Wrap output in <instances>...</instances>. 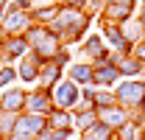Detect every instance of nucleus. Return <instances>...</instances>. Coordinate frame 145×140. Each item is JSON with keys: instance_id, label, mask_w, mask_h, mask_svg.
I'll list each match as a JSON object with an SVG mask.
<instances>
[{"instance_id": "f257e3e1", "label": "nucleus", "mask_w": 145, "mask_h": 140, "mask_svg": "<svg viewBox=\"0 0 145 140\" xmlns=\"http://www.w3.org/2000/svg\"><path fill=\"white\" fill-rule=\"evenodd\" d=\"M87 25H89V14L84 9H67V6H61L56 20L48 28L59 36V42H78L84 36V31H87Z\"/></svg>"}, {"instance_id": "f03ea898", "label": "nucleus", "mask_w": 145, "mask_h": 140, "mask_svg": "<svg viewBox=\"0 0 145 140\" xmlns=\"http://www.w3.org/2000/svg\"><path fill=\"white\" fill-rule=\"evenodd\" d=\"M114 101L123 109H140L145 101V81H137V79L120 81L114 87Z\"/></svg>"}, {"instance_id": "7ed1b4c3", "label": "nucleus", "mask_w": 145, "mask_h": 140, "mask_svg": "<svg viewBox=\"0 0 145 140\" xmlns=\"http://www.w3.org/2000/svg\"><path fill=\"white\" fill-rule=\"evenodd\" d=\"M50 98H53L56 109H70V112H75V106L81 101V87L72 84L70 79H61V81L50 90Z\"/></svg>"}, {"instance_id": "20e7f679", "label": "nucleus", "mask_w": 145, "mask_h": 140, "mask_svg": "<svg viewBox=\"0 0 145 140\" xmlns=\"http://www.w3.org/2000/svg\"><path fill=\"white\" fill-rule=\"evenodd\" d=\"M53 109V98H50V90H34V92H25V112L31 115H45Z\"/></svg>"}, {"instance_id": "39448f33", "label": "nucleus", "mask_w": 145, "mask_h": 140, "mask_svg": "<svg viewBox=\"0 0 145 140\" xmlns=\"http://www.w3.org/2000/svg\"><path fill=\"white\" fill-rule=\"evenodd\" d=\"M0 112L22 115V112H25V90H20V87L0 90Z\"/></svg>"}, {"instance_id": "423d86ee", "label": "nucleus", "mask_w": 145, "mask_h": 140, "mask_svg": "<svg viewBox=\"0 0 145 140\" xmlns=\"http://www.w3.org/2000/svg\"><path fill=\"white\" fill-rule=\"evenodd\" d=\"M98 112V123H103V126H109L112 132H117L123 123L128 121V109H123L120 104H114V106H103V109H95Z\"/></svg>"}, {"instance_id": "0eeeda50", "label": "nucleus", "mask_w": 145, "mask_h": 140, "mask_svg": "<svg viewBox=\"0 0 145 140\" xmlns=\"http://www.w3.org/2000/svg\"><path fill=\"white\" fill-rule=\"evenodd\" d=\"M39 67H42V62L36 56H22L17 65V79L25 84H39Z\"/></svg>"}, {"instance_id": "6e6552de", "label": "nucleus", "mask_w": 145, "mask_h": 140, "mask_svg": "<svg viewBox=\"0 0 145 140\" xmlns=\"http://www.w3.org/2000/svg\"><path fill=\"white\" fill-rule=\"evenodd\" d=\"M117 79H120V70L114 67V65H92V84L95 87H109V84H117Z\"/></svg>"}, {"instance_id": "1a4fd4ad", "label": "nucleus", "mask_w": 145, "mask_h": 140, "mask_svg": "<svg viewBox=\"0 0 145 140\" xmlns=\"http://www.w3.org/2000/svg\"><path fill=\"white\" fill-rule=\"evenodd\" d=\"M59 81H61V67L53 65V62H42V67H39V87L53 90Z\"/></svg>"}, {"instance_id": "9d476101", "label": "nucleus", "mask_w": 145, "mask_h": 140, "mask_svg": "<svg viewBox=\"0 0 145 140\" xmlns=\"http://www.w3.org/2000/svg\"><path fill=\"white\" fill-rule=\"evenodd\" d=\"M67 79H70L72 84H78V87H87L92 84V65L89 62H75L67 67Z\"/></svg>"}, {"instance_id": "9b49d317", "label": "nucleus", "mask_w": 145, "mask_h": 140, "mask_svg": "<svg viewBox=\"0 0 145 140\" xmlns=\"http://www.w3.org/2000/svg\"><path fill=\"white\" fill-rule=\"evenodd\" d=\"M48 126L50 129H75V115L70 109H50L48 112Z\"/></svg>"}, {"instance_id": "f8f14e48", "label": "nucleus", "mask_w": 145, "mask_h": 140, "mask_svg": "<svg viewBox=\"0 0 145 140\" xmlns=\"http://www.w3.org/2000/svg\"><path fill=\"white\" fill-rule=\"evenodd\" d=\"M75 115V129H81V132H87L89 126L98 123V112L95 109H78V112H72Z\"/></svg>"}, {"instance_id": "ddd939ff", "label": "nucleus", "mask_w": 145, "mask_h": 140, "mask_svg": "<svg viewBox=\"0 0 145 140\" xmlns=\"http://www.w3.org/2000/svg\"><path fill=\"white\" fill-rule=\"evenodd\" d=\"M72 129H50V126H45L39 135H36V140H70Z\"/></svg>"}, {"instance_id": "4468645a", "label": "nucleus", "mask_w": 145, "mask_h": 140, "mask_svg": "<svg viewBox=\"0 0 145 140\" xmlns=\"http://www.w3.org/2000/svg\"><path fill=\"white\" fill-rule=\"evenodd\" d=\"M17 81V65H0V90L14 87Z\"/></svg>"}, {"instance_id": "2eb2a0df", "label": "nucleus", "mask_w": 145, "mask_h": 140, "mask_svg": "<svg viewBox=\"0 0 145 140\" xmlns=\"http://www.w3.org/2000/svg\"><path fill=\"white\" fill-rule=\"evenodd\" d=\"M131 53H134V56H137V59H140V62L145 65V39H142V42H137V45H134V51H131Z\"/></svg>"}, {"instance_id": "dca6fc26", "label": "nucleus", "mask_w": 145, "mask_h": 140, "mask_svg": "<svg viewBox=\"0 0 145 140\" xmlns=\"http://www.w3.org/2000/svg\"><path fill=\"white\" fill-rule=\"evenodd\" d=\"M14 6H17L20 11H31V6H34V0H11Z\"/></svg>"}, {"instance_id": "f3484780", "label": "nucleus", "mask_w": 145, "mask_h": 140, "mask_svg": "<svg viewBox=\"0 0 145 140\" xmlns=\"http://www.w3.org/2000/svg\"><path fill=\"white\" fill-rule=\"evenodd\" d=\"M92 6H95V9H106V0H89Z\"/></svg>"}, {"instance_id": "a211bd4d", "label": "nucleus", "mask_w": 145, "mask_h": 140, "mask_svg": "<svg viewBox=\"0 0 145 140\" xmlns=\"http://www.w3.org/2000/svg\"><path fill=\"white\" fill-rule=\"evenodd\" d=\"M131 140H145V132H142V129H140V132H137V135H134V137H131Z\"/></svg>"}, {"instance_id": "6ab92c4d", "label": "nucleus", "mask_w": 145, "mask_h": 140, "mask_svg": "<svg viewBox=\"0 0 145 140\" xmlns=\"http://www.w3.org/2000/svg\"><path fill=\"white\" fill-rule=\"evenodd\" d=\"M140 22H142V25H145V6H142V9H140Z\"/></svg>"}, {"instance_id": "aec40b11", "label": "nucleus", "mask_w": 145, "mask_h": 140, "mask_svg": "<svg viewBox=\"0 0 145 140\" xmlns=\"http://www.w3.org/2000/svg\"><path fill=\"white\" fill-rule=\"evenodd\" d=\"M0 45H3V31H0Z\"/></svg>"}, {"instance_id": "412c9836", "label": "nucleus", "mask_w": 145, "mask_h": 140, "mask_svg": "<svg viewBox=\"0 0 145 140\" xmlns=\"http://www.w3.org/2000/svg\"><path fill=\"white\" fill-rule=\"evenodd\" d=\"M142 132H145V123H142Z\"/></svg>"}]
</instances>
